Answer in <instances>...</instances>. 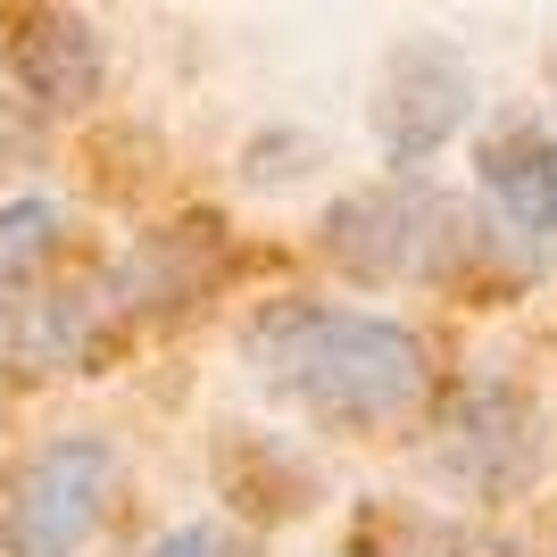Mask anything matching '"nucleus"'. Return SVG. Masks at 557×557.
<instances>
[{"label":"nucleus","instance_id":"5","mask_svg":"<svg viewBox=\"0 0 557 557\" xmlns=\"http://www.w3.org/2000/svg\"><path fill=\"white\" fill-rule=\"evenodd\" d=\"M474 184H483L491 216L508 242H524L533 258L557 250V141L524 116H508L499 134H483L474 150Z\"/></svg>","mask_w":557,"mask_h":557},{"label":"nucleus","instance_id":"1","mask_svg":"<svg viewBox=\"0 0 557 557\" xmlns=\"http://www.w3.org/2000/svg\"><path fill=\"white\" fill-rule=\"evenodd\" d=\"M242 349L267 374V392H283L317 424H392L424 399V342L367 308L275 300L250 317Z\"/></svg>","mask_w":557,"mask_h":557},{"label":"nucleus","instance_id":"3","mask_svg":"<svg viewBox=\"0 0 557 557\" xmlns=\"http://www.w3.org/2000/svg\"><path fill=\"white\" fill-rule=\"evenodd\" d=\"M466 109H474V75H466V59L442 42V34H408V42L383 59V75H374V109L367 116H374L383 159L408 175V166H424L466 125Z\"/></svg>","mask_w":557,"mask_h":557},{"label":"nucleus","instance_id":"8","mask_svg":"<svg viewBox=\"0 0 557 557\" xmlns=\"http://www.w3.org/2000/svg\"><path fill=\"white\" fill-rule=\"evenodd\" d=\"M50 233H59V209H50V200H17V209H0V275L34 267V258L50 250Z\"/></svg>","mask_w":557,"mask_h":557},{"label":"nucleus","instance_id":"7","mask_svg":"<svg viewBox=\"0 0 557 557\" xmlns=\"http://www.w3.org/2000/svg\"><path fill=\"white\" fill-rule=\"evenodd\" d=\"M9 67L42 109H84L100 92V34L75 9H34L9 42Z\"/></svg>","mask_w":557,"mask_h":557},{"label":"nucleus","instance_id":"6","mask_svg":"<svg viewBox=\"0 0 557 557\" xmlns=\"http://www.w3.org/2000/svg\"><path fill=\"white\" fill-rule=\"evenodd\" d=\"M442 458L458 466L474 491H524L541 474V424L533 408H524V392H508V383H474V392L449 408V442Z\"/></svg>","mask_w":557,"mask_h":557},{"label":"nucleus","instance_id":"2","mask_svg":"<svg viewBox=\"0 0 557 557\" xmlns=\"http://www.w3.org/2000/svg\"><path fill=\"white\" fill-rule=\"evenodd\" d=\"M325 258L358 283H433L466 258V209L424 175L358 184L325 209Z\"/></svg>","mask_w":557,"mask_h":557},{"label":"nucleus","instance_id":"4","mask_svg":"<svg viewBox=\"0 0 557 557\" xmlns=\"http://www.w3.org/2000/svg\"><path fill=\"white\" fill-rule=\"evenodd\" d=\"M109 483H116V449L100 433H59L25 458L17 474V557H75L92 541L100 508H109Z\"/></svg>","mask_w":557,"mask_h":557},{"label":"nucleus","instance_id":"9","mask_svg":"<svg viewBox=\"0 0 557 557\" xmlns=\"http://www.w3.org/2000/svg\"><path fill=\"white\" fill-rule=\"evenodd\" d=\"M150 557H250L233 533H216V524H184V533H166Z\"/></svg>","mask_w":557,"mask_h":557},{"label":"nucleus","instance_id":"10","mask_svg":"<svg viewBox=\"0 0 557 557\" xmlns=\"http://www.w3.org/2000/svg\"><path fill=\"white\" fill-rule=\"evenodd\" d=\"M0 557H17V533H9V524H0Z\"/></svg>","mask_w":557,"mask_h":557}]
</instances>
